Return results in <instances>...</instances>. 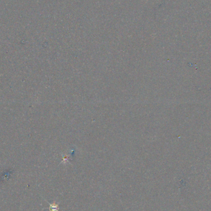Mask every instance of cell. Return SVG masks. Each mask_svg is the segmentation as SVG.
Masks as SVG:
<instances>
[{
    "mask_svg": "<svg viewBox=\"0 0 211 211\" xmlns=\"http://www.w3.org/2000/svg\"><path fill=\"white\" fill-rule=\"evenodd\" d=\"M50 204V211H59V204H56V203H54L53 204H50Z\"/></svg>",
    "mask_w": 211,
    "mask_h": 211,
    "instance_id": "obj_1",
    "label": "cell"
}]
</instances>
